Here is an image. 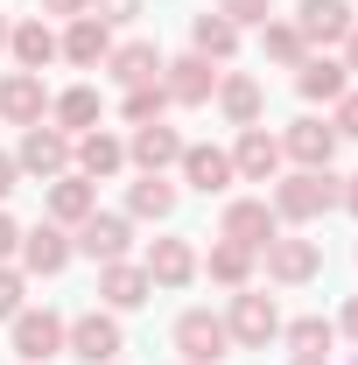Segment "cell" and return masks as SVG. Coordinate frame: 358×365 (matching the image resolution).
Returning a JSON list of instances; mask_svg holds the SVG:
<instances>
[{"label": "cell", "mask_w": 358, "mask_h": 365, "mask_svg": "<svg viewBox=\"0 0 358 365\" xmlns=\"http://www.w3.org/2000/svg\"><path fill=\"white\" fill-rule=\"evenodd\" d=\"M337 204V176L330 169H295V176L274 182V218H288V225H310Z\"/></svg>", "instance_id": "cell-1"}, {"label": "cell", "mask_w": 358, "mask_h": 365, "mask_svg": "<svg viewBox=\"0 0 358 365\" xmlns=\"http://www.w3.org/2000/svg\"><path fill=\"white\" fill-rule=\"evenodd\" d=\"M63 351L85 365H113L120 351H127V330H120V317H106V309H91V317H78L71 330H63Z\"/></svg>", "instance_id": "cell-2"}, {"label": "cell", "mask_w": 358, "mask_h": 365, "mask_svg": "<svg viewBox=\"0 0 358 365\" xmlns=\"http://www.w3.org/2000/svg\"><path fill=\"white\" fill-rule=\"evenodd\" d=\"M176 351H183V365H218L225 351H232L225 317H211V309H183V317H176Z\"/></svg>", "instance_id": "cell-3"}, {"label": "cell", "mask_w": 358, "mask_h": 365, "mask_svg": "<svg viewBox=\"0 0 358 365\" xmlns=\"http://www.w3.org/2000/svg\"><path fill=\"white\" fill-rule=\"evenodd\" d=\"M260 253H267V274L281 288H302V281L323 274V246H316V239H281V232H274Z\"/></svg>", "instance_id": "cell-4"}, {"label": "cell", "mask_w": 358, "mask_h": 365, "mask_svg": "<svg viewBox=\"0 0 358 365\" xmlns=\"http://www.w3.org/2000/svg\"><path fill=\"white\" fill-rule=\"evenodd\" d=\"M225 330H232V344H267V337H281V309H274V295L239 288V295H232V317H225Z\"/></svg>", "instance_id": "cell-5"}, {"label": "cell", "mask_w": 358, "mask_h": 365, "mask_svg": "<svg viewBox=\"0 0 358 365\" xmlns=\"http://www.w3.org/2000/svg\"><path fill=\"white\" fill-rule=\"evenodd\" d=\"M14 169L56 182L63 169H71V134H63V127H21V155H14Z\"/></svg>", "instance_id": "cell-6"}, {"label": "cell", "mask_w": 358, "mask_h": 365, "mask_svg": "<svg viewBox=\"0 0 358 365\" xmlns=\"http://www.w3.org/2000/svg\"><path fill=\"white\" fill-rule=\"evenodd\" d=\"M63 330H71V323L56 317V309H21V317H14V351L29 365H49L63 351Z\"/></svg>", "instance_id": "cell-7"}, {"label": "cell", "mask_w": 358, "mask_h": 365, "mask_svg": "<svg viewBox=\"0 0 358 365\" xmlns=\"http://www.w3.org/2000/svg\"><path fill=\"white\" fill-rule=\"evenodd\" d=\"M43 113H49L43 71H7V78H0V120H14V127H43Z\"/></svg>", "instance_id": "cell-8"}, {"label": "cell", "mask_w": 358, "mask_h": 365, "mask_svg": "<svg viewBox=\"0 0 358 365\" xmlns=\"http://www.w3.org/2000/svg\"><path fill=\"white\" fill-rule=\"evenodd\" d=\"M71 246H78V253H91V260L106 267V260H127V246H134V225H127L120 211H91L85 225H78V239H71Z\"/></svg>", "instance_id": "cell-9"}, {"label": "cell", "mask_w": 358, "mask_h": 365, "mask_svg": "<svg viewBox=\"0 0 358 365\" xmlns=\"http://www.w3.org/2000/svg\"><path fill=\"white\" fill-rule=\"evenodd\" d=\"M162 91H169V106H204L211 91H218V71H211V56H176V63H162Z\"/></svg>", "instance_id": "cell-10"}, {"label": "cell", "mask_w": 358, "mask_h": 365, "mask_svg": "<svg viewBox=\"0 0 358 365\" xmlns=\"http://www.w3.org/2000/svg\"><path fill=\"white\" fill-rule=\"evenodd\" d=\"M274 232H281V218L267 211V197H232V204H225V239H232V246H253V253H260Z\"/></svg>", "instance_id": "cell-11"}, {"label": "cell", "mask_w": 358, "mask_h": 365, "mask_svg": "<svg viewBox=\"0 0 358 365\" xmlns=\"http://www.w3.org/2000/svg\"><path fill=\"white\" fill-rule=\"evenodd\" d=\"M183 148H190V140H183L176 127L148 120V127H134V140H127V162H140V176H162L169 162H183Z\"/></svg>", "instance_id": "cell-12"}, {"label": "cell", "mask_w": 358, "mask_h": 365, "mask_svg": "<svg viewBox=\"0 0 358 365\" xmlns=\"http://www.w3.org/2000/svg\"><path fill=\"white\" fill-rule=\"evenodd\" d=\"M140 267H148L155 288H190V281H197V246H190V239H155Z\"/></svg>", "instance_id": "cell-13"}, {"label": "cell", "mask_w": 358, "mask_h": 365, "mask_svg": "<svg viewBox=\"0 0 358 365\" xmlns=\"http://www.w3.org/2000/svg\"><path fill=\"white\" fill-rule=\"evenodd\" d=\"M274 169H281V140H274L267 127H239L232 176H246V182H274Z\"/></svg>", "instance_id": "cell-14"}, {"label": "cell", "mask_w": 358, "mask_h": 365, "mask_svg": "<svg viewBox=\"0 0 358 365\" xmlns=\"http://www.w3.org/2000/svg\"><path fill=\"white\" fill-rule=\"evenodd\" d=\"M98 295H106V309H140V302L155 295V281H148V267H134V260H106V267H98Z\"/></svg>", "instance_id": "cell-15"}, {"label": "cell", "mask_w": 358, "mask_h": 365, "mask_svg": "<svg viewBox=\"0 0 358 365\" xmlns=\"http://www.w3.org/2000/svg\"><path fill=\"white\" fill-rule=\"evenodd\" d=\"M281 155H295L302 169H330V155H337V127H330V120H295V127L281 134Z\"/></svg>", "instance_id": "cell-16"}, {"label": "cell", "mask_w": 358, "mask_h": 365, "mask_svg": "<svg viewBox=\"0 0 358 365\" xmlns=\"http://www.w3.org/2000/svg\"><path fill=\"white\" fill-rule=\"evenodd\" d=\"M56 56H71L78 71H98V63L113 56V36H106V21H98V14H78V21L63 29V43H56Z\"/></svg>", "instance_id": "cell-17"}, {"label": "cell", "mask_w": 358, "mask_h": 365, "mask_svg": "<svg viewBox=\"0 0 358 365\" xmlns=\"http://www.w3.org/2000/svg\"><path fill=\"white\" fill-rule=\"evenodd\" d=\"M218 113L232 120V127H260V113H267V91H260V78H246V71L218 78Z\"/></svg>", "instance_id": "cell-18"}, {"label": "cell", "mask_w": 358, "mask_h": 365, "mask_svg": "<svg viewBox=\"0 0 358 365\" xmlns=\"http://www.w3.org/2000/svg\"><path fill=\"white\" fill-rule=\"evenodd\" d=\"M71 239H63V225H36V232H21V267L29 274H63L71 267Z\"/></svg>", "instance_id": "cell-19"}, {"label": "cell", "mask_w": 358, "mask_h": 365, "mask_svg": "<svg viewBox=\"0 0 358 365\" xmlns=\"http://www.w3.org/2000/svg\"><path fill=\"white\" fill-rule=\"evenodd\" d=\"M295 29H302V43H344L352 36V7L344 0H302Z\"/></svg>", "instance_id": "cell-20"}, {"label": "cell", "mask_w": 358, "mask_h": 365, "mask_svg": "<svg viewBox=\"0 0 358 365\" xmlns=\"http://www.w3.org/2000/svg\"><path fill=\"white\" fill-rule=\"evenodd\" d=\"M91 211H98L91 176H56V182H49V225H85Z\"/></svg>", "instance_id": "cell-21"}, {"label": "cell", "mask_w": 358, "mask_h": 365, "mask_svg": "<svg viewBox=\"0 0 358 365\" xmlns=\"http://www.w3.org/2000/svg\"><path fill=\"white\" fill-rule=\"evenodd\" d=\"M71 155H78V176H120V169H127V140H113L106 134V127H91V134H78V148H71Z\"/></svg>", "instance_id": "cell-22"}, {"label": "cell", "mask_w": 358, "mask_h": 365, "mask_svg": "<svg viewBox=\"0 0 358 365\" xmlns=\"http://www.w3.org/2000/svg\"><path fill=\"white\" fill-rule=\"evenodd\" d=\"M106 71H113L127 91H134V85H162V49H155V43H120L113 56H106Z\"/></svg>", "instance_id": "cell-23"}, {"label": "cell", "mask_w": 358, "mask_h": 365, "mask_svg": "<svg viewBox=\"0 0 358 365\" xmlns=\"http://www.w3.org/2000/svg\"><path fill=\"white\" fill-rule=\"evenodd\" d=\"M295 91H302V98H330V106H337V98L352 91V71H344V63H330V56H302V63H295Z\"/></svg>", "instance_id": "cell-24"}, {"label": "cell", "mask_w": 358, "mask_h": 365, "mask_svg": "<svg viewBox=\"0 0 358 365\" xmlns=\"http://www.w3.org/2000/svg\"><path fill=\"white\" fill-rule=\"evenodd\" d=\"M7 49H14V63H21V71H43L49 56H56V36H49L43 14H29L21 29H7Z\"/></svg>", "instance_id": "cell-25"}, {"label": "cell", "mask_w": 358, "mask_h": 365, "mask_svg": "<svg viewBox=\"0 0 358 365\" xmlns=\"http://www.w3.org/2000/svg\"><path fill=\"white\" fill-rule=\"evenodd\" d=\"M183 182L204 190V197L225 190V182H232V155H225V148H183Z\"/></svg>", "instance_id": "cell-26"}, {"label": "cell", "mask_w": 358, "mask_h": 365, "mask_svg": "<svg viewBox=\"0 0 358 365\" xmlns=\"http://www.w3.org/2000/svg\"><path fill=\"white\" fill-rule=\"evenodd\" d=\"M49 113H56V127H63V134H91L106 106H98V91H91V85H71L56 106H49Z\"/></svg>", "instance_id": "cell-27"}, {"label": "cell", "mask_w": 358, "mask_h": 365, "mask_svg": "<svg viewBox=\"0 0 358 365\" xmlns=\"http://www.w3.org/2000/svg\"><path fill=\"white\" fill-rule=\"evenodd\" d=\"M197 267H211V281H225V288H246V281H253V246L218 239V246H211V260H197Z\"/></svg>", "instance_id": "cell-28"}, {"label": "cell", "mask_w": 358, "mask_h": 365, "mask_svg": "<svg viewBox=\"0 0 358 365\" xmlns=\"http://www.w3.org/2000/svg\"><path fill=\"white\" fill-rule=\"evenodd\" d=\"M190 43H197V56H211V63H225V56L239 49V29H232L225 14H197V21H190Z\"/></svg>", "instance_id": "cell-29"}, {"label": "cell", "mask_w": 358, "mask_h": 365, "mask_svg": "<svg viewBox=\"0 0 358 365\" xmlns=\"http://www.w3.org/2000/svg\"><path fill=\"white\" fill-rule=\"evenodd\" d=\"M127 211H134V218H169V211H176V182L169 176H140L134 190H127Z\"/></svg>", "instance_id": "cell-30"}, {"label": "cell", "mask_w": 358, "mask_h": 365, "mask_svg": "<svg viewBox=\"0 0 358 365\" xmlns=\"http://www.w3.org/2000/svg\"><path fill=\"white\" fill-rule=\"evenodd\" d=\"M288 344H295V359H323V351H330V323L323 317H295L288 323Z\"/></svg>", "instance_id": "cell-31"}, {"label": "cell", "mask_w": 358, "mask_h": 365, "mask_svg": "<svg viewBox=\"0 0 358 365\" xmlns=\"http://www.w3.org/2000/svg\"><path fill=\"white\" fill-rule=\"evenodd\" d=\"M267 56L274 63H302V56H310L302 29H295V21H267Z\"/></svg>", "instance_id": "cell-32"}, {"label": "cell", "mask_w": 358, "mask_h": 365, "mask_svg": "<svg viewBox=\"0 0 358 365\" xmlns=\"http://www.w3.org/2000/svg\"><path fill=\"white\" fill-rule=\"evenodd\" d=\"M162 106H169V91H162V85H134V91H127V106H120V113H127L134 127H148V120H162Z\"/></svg>", "instance_id": "cell-33"}, {"label": "cell", "mask_w": 358, "mask_h": 365, "mask_svg": "<svg viewBox=\"0 0 358 365\" xmlns=\"http://www.w3.org/2000/svg\"><path fill=\"white\" fill-rule=\"evenodd\" d=\"M218 14L232 29H253V21H267V0H218Z\"/></svg>", "instance_id": "cell-34"}, {"label": "cell", "mask_w": 358, "mask_h": 365, "mask_svg": "<svg viewBox=\"0 0 358 365\" xmlns=\"http://www.w3.org/2000/svg\"><path fill=\"white\" fill-rule=\"evenodd\" d=\"M21 295H29V281L14 267H0V317H21Z\"/></svg>", "instance_id": "cell-35"}, {"label": "cell", "mask_w": 358, "mask_h": 365, "mask_svg": "<svg viewBox=\"0 0 358 365\" xmlns=\"http://www.w3.org/2000/svg\"><path fill=\"white\" fill-rule=\"evenodd\" d=\"M330 127H337V140H344V134L358 140V91H344V98H337V113H330Z\"/></svg>", "instance_id": "cell-36"}, {"label": "cell", "mask_w": 358, "mask_h": 365, "mask_svg": "<svg viewBox=\"0 0 358 365\" xmlns=\"http://www.w3.org/2000/svg\"><path fill=\"white\" fill-rule=\"evenodd\" d=\"M91 14L113 29V21H134V14H140V0H91Z\"/></svg>", "instance_id": "cell-37"}, {"label": "cell", "mask_w": 358, "mask_h": 365, "mask_svg": "<svg viewBox=\"0 0 358 365\" xmlns=\"http://www.w3.org/2000/svg\"><path fill=\"white\" fill-rule=\"evenodd\" d=\"M43 14H63V21H78V14H91V0H36Z\"/></svg>", "instance_id": "cell-38"}, {"label": "cell", "mask_w": 358, "mask_h": 365, "mask_svg": "<svg viewBox=\"0 0 358 365\" xmlns=\"http://www.w3.org/2000/svg\"><path fill=\"white\" fill-rule=\"evenodd\" d=\"M7 253H21V225H14V218L0 211V260H7Z\"/></svg>", "instance_id": "cell-39"}, {"label": "cell", "mask_w": 358, "mask_h": 365, "mask_svg": "<svg viewBox=\"0 0 358 365\" xmlns=\"http://www.w3.org/2000/svg\"><path fill=\"white\" fill-rule=\"evenodd\" d=\"M14 176H21V169H14V155H0V197L14 190Z\"/></svg>", "instance_id": "cell-40"}, {"label": "cell", "mask_w": 358, "mask_h": 365, "mask_svg": "<svg viewBox=\"0 0 358 365\" xmlns=\"http://www.w3.org/2000/svg\"><path fill=\"white\" fill-rule=\"evenodd\" d=\"M337 204H344V211H352V218H358V176L344 182V190H337Z\"/></svg>", "instance_id": "cell-41"}, {"label": "cell", "mask_w": 358, "mask_h": 365, "mask_svg": "<svg viewBox=\"0 0 358 365\" xmlns=\"http://www.w3.org/2000/svg\"><path fill=\"white\" fill-rule=\"evenodd\" d=\"M344 71H358V21H352V36H344Z\"/></svg>", "instance_id": "cell-42"}, {"label": "cell", "mask_w": 358, "mask_h": 365, "mask_svg": "<svg viewBox=\"0 0 358 365\" xmlns=\"http://www.w3.org/2000/svg\"><path fill=\"white\" fill-rule=\"evenodd\" d=\"M344 330H352V337H358V295H352V309H344Z\"/></svg>", "instance_id": "cell-43"}, {"label": "cell", "mask_w": 358, "mask_h": 365, "mask_svg": "<svg viewBox=\"0 0 358 365\" xmlns=\"http://www.w3.org/2000/svg\"><path fill=\"white\" fill-rule=\"evenodd\" d=\"M295 365H330V359H295Z\"/></svg>", "instance_id": "cell-44"}, {"label": "cell", "mask_w": 358, "mask_h": 365, "mask_svg": "<svg viewBox=\"0 0 358 365\" xmlns=\"http://www.w3.org/2000/svg\"><path fill=\"white\" fill-rule=\"evenodd\" d=\"M0 49H7V21H0Z\"/></svg>", "instance_id": "cell-45"}]
</instances>
